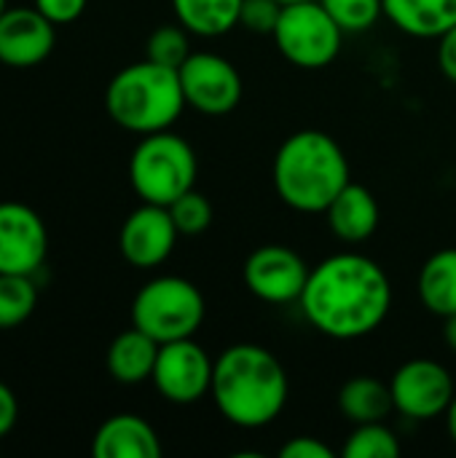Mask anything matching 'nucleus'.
I'll use <instances>...</instances> for the list:
<instances>
[{"label":"nucleus","mask_w":456,"mask_h":458,"mask_svg":"<svg viewBox=\"0 0 456 458\" xmlns=\"http://www.w3.org/2000/svg\"><path fill=\"white\" fill-rule=\"evenodd\" d=\"M384 16L411 38H441L456 24V0H384Z\"/></svg>","instance_id":"nucleus-17"},{"label":"nucleus","mask_w":456,"mask_h":458,"mask_svg":"<svg viewBox=\"0 0 456 458\" xmlns=\"http://www.w3.org/2000/svg\"><path fill=\"white\" fill-rule=\"evenodd\" d=\"M16 419H19V403H16V394L0 381V440L16 427Z\"/></svg>","instance_id":"nucleus-31"},{"label":"nucleus","mask_w":456,"mask_h":458,"mask_svg":"<svg viewBox=\"0 0 456 458\" xmlns=\"http://www.w3.org/2000/svg\"><path fill=\"white\" fill-rule=\"evenodd\" d=\"M395 411L411 421H433L443 416L456 394L452 373L435 360H409L390 381Z\"/></svg>","instance_id":"nucleus-8"},{"label":"nucleus","mask_w":456,"mask_h":458,"mask_svg":"<svg viewBox=\"0 0 456 458\" xmlns=\"http://www.w3.org/2000/svg\"><path fill=\"white\" fill-rule=\"evenodd\" d=\"M443 341L452 352H456V314L443 319Z\"/></svg>","instance_id":"nucleus-32"},{"label":"nucleus","mask_w":456,"mask_h":458,"mask_svg":"<svg viewBox=\"0 0 456 458\" xmlns=\"http://www.w3.org/2000/svg\"><path fill=\"white\" fill-rule=\"evenodd\" d=\"M245 0H172L177 21L199 38H218L239 24Z\"/></svg>","instance_id":"nucleus-21"},{"label":"nucleus","mask_w":456,"mask_h":458,"mask_svg":"<svg viewBox=\"0 0 456 458\" xmlns=\"http://www.w3.org/2000/svg\"><path fill=\"white\" fill-rule=\"evenodd\" d=\"M282 458H333L336 451L317 437H293L280 448Z\"/></svg>","instance_id":"nucleus-29"},{"label":"nucleus","mask_w":456,"mask_h":458,"mask_svg":"<svg viewBox=\"0 0 456 458\" xmlns=\"http://www.w3.org/2000/svg\"><path fill=\"white\" fill-rule=\"evenodd\" d=\"M438 67L456 83V24L438 38Z\"/></svg>","instance_id":"nucleus-30"},{"label":"nucleus","mask_w":456,"mask_h":458,"mask_svg":"<svg viewBox=\"0 0 456 458\" xmlns=\"http://www.w3.org/2000/svg\"><path fill=\"white\" fill-rule=\"evenodd\" d=\"M167 209H169V215H172V220H175V225H177V231L183 236L204 233L210 228V223H212V204L196 188L177 196Z\"/></svg>","instance_id":"nucleus-25"},{"label":"nucleus","mask_w":456,"mask_h":458,"mask_svg":"<svg viewBox=\"0 0 456 458\" xmlns=\"http://www.w3.org/2000/svg\"><path fill=\"white\" fill-rule=\"evenodd\" d=\"M419 301L441 319L456 314V247L438 250L425 260L419 271Z\"/></svg>","instance_id":"nucleus-20"},{"label":"nucleus","mask_w":456,"mask_h":458,"mask_svg":"<svg viewBox=\"0 0 456 458\" xmlns=\"http://www.w3.org/2000/svg\"><path fill=\"white\" fill-rule=\"evenodd\" d=\"M282 3L280 0H245L239 24L253 32V35H274L280 16H282Z\"/></svg>","instance_id":"nucleus-27"},{"label":"nucleus","mask_w":456,"mask_h":458,"mask_svg":"<svg viewBox=\"0 0 456 458\" xmlns=\"http://www.w3.org/2000/svg\"><path fill=\"white\" fill-rule=\"evenodd\" d=\"M159 346H161L159 341H153L148 333L132 325V330H124L108 346V373L118 384H129V386L148 381L156 368Z\"/></svg>","instance_id":"nucleus-18"},{"label":"nucleus","mask_w":456,"mask_h":458,"mask_svg":"<svg viewBox=\"0 0 456 458\" xmlns=\"http://www.w3.org/2000/svg\"><path fill=\"white\" fill-rule=\"evenodd\" d=\"M443 419H446V432H449L452 443L456 445V394L454 400H452V405H449V411L443 413Z\"/></svg>","instance_id":"nucleus-33"},{"label":"nucleus","mask_w":456,"mask_h":458,"mask_svg":"<svg viewBox=\"0 0 456 458\" xmlns=\"http://www.w3.org/2000/svg\"><path fill=\"white\" fill-rule=\"evenodd\" d=\"M298 303L317 333L333 341H357L376 333L390 317L392 282L374 258L339 252L309 271Z\"/></svg>","instance_id":"nucleus-1"},{"label":"nucleus","mask_w":456,"mask_h":458,"mask_svg":"<svg viewBox=\"0 0 456 458\" xmlns=\"http://www.w3.org/2000/svg\"><path fill=\"white\" fill-rule=\"evenodd\" d=\"M400 440L387 427V421L374 424H357L355 432L347 437L341 456L344 458H398L400 456Z\"/></svg>","instance_id":"nucleus-23"},{"label":"nucleus","mask_w":456,"mask_h":458,"mask_svg":"<svg viewBox=\"0 0 456 458\" xmlns=\"http://www.w3.org/2000/svg\"><path fill=\"white\" fill-rule=\"evenodd\" d=\"M204 314L202 290L183 276H156L132 301V325L159 344L194 338Z\"/></svg>","instance_id":"nucleus-6"},{"label":"nucleus","mask_w":456,"mask_h":458,"mask_svg":"<svg viewBox=\"0 0 456 458\" xmlns=\"http://www.w3.org/2000/svg\"><path fill=\"white\" fill-rule=\"evenodd\" d=\"M91 456L159 458L161 456V440L145 419H140L134 413H118L99 424V429L91 440Z\"/></svg>","instance_id":"nucleus-15"},{"label":"nucleus","mask_w":456,"mask_h":458,"mask_svg":"<svg viewBox=\"0 0 456 458\" xmlns=\"http://www.w3.org/2000/svg\"><path fill=\"white\" fill-rule=\"evenodd\" d=\"M196 174L199 164L194 148L169 129L145 134L129 158V182L145 204L169 207L194 188Z\"/></svg>","instance_id":"nucleus-5"},{"label":"nucleus","mask_w":456,"mask_h":458,"mask_svg":"<svg viewBox=\"0 0 456 458\" xmlns=\"http://www.w3.org/2000/svg\"><path fill=\"white\" fill-rule=\"evenodd\" d=\"M271 180L277 196L290 209L325 215L331 201L349 182V161L328 131L301 129L280 145Z\"/></svg>","instance_id":"nucleus-3"},{"label":"nucleus","mask_w":456,"mask_h":458,"mask_svg":"<svg viewBox=\"0 0 456 458\" xmlns=\"http://www.w3.org/2000/svg\"><path fill=\"white\" fill-rule=\"evenodd\" d=\"M56 24L35 5H13L0 13V62L8 67H35L54 51Z\"/></svg>","instance_id":"nucleus-14"},{"label":"nucleus","mask_w":456,"mask_h":458,"mask_svg":"<svg viewBox=\"0 0 456 458\" xmlns=\"http://www.w3.org/2000/svg\"><path fill=\"white\" fill-rule=\"evenodd\" d=\"M306 260L282 244L258 247L245 263V284L247 290L271 306H285L301 301V293L309 279Z\"/></svg>","instance_id":"nucleus-11"},{"label":"nucleus","mask_w":456,"mask_h":458,"mask_svg":"<svg viewBox=\"0 0 456 458\" xmlns=\"http://www.w3.org/2000/svg\"><path fill=\"white\" fill-rule=\"evenodd\" d=\"M48 252L40 215L22 201H0V274L35 276Z\"/></svg>","instance_id":"nucleus-12"},{"label":"nucleus","mask_w":456,"mask_h":458,"mask_svg":"<svg viewBox=\"0 0 456 458\" xmlns=\"http://www.w3.org/2000/svg\"><path fill=\"white\" fill-rule=\"evenodd\" d=\"M5 8H8V5H5V0H0V13H3Z\"/></svg>","instance_id":"nucleus-35"},{"label":"nucleus","mask_w":456,"mask_h":458,"mask_svg":"<svg viewBox=\"0 0 456 458\" xmlns=\"http://www.w3.org/2000/svg\"><path fill=\"white\" fill-rule=\"evenodd\" d=\"M180 231L161 204H145L137 207L121 225L118 233V250L124 260L134 268H156L161 266L177 242Z\"/></svg>","instance_id":"nucleus-13"},{"label":"nucleus","mask_w":456,"mask_h":458,"mask_svg":"<svg viewBox=\"0 0 456 458\" xmlns=\"http://www.w3.org/2000/svg\"><path fill=\"white\" fill-rule=\"evenodd\" d=\"M210 394L228 424L263 429L282 416L290 384L274 352L258 344H234L215 360Z\"/></svg>","instance_id":"nucleus-2"},{"label":"nucleus","mask_w":456,"mask_h":458,"mask_svg":"<svg viewBox=\"0 0 456 458\" xmlns=\"http://www.w3.org/2000/svg\"><path fill=\"white\" fill-rule=\"evenodd\" d=\"M185 105L204 115H226L242 102L239 70L218 54L194 51L177 70Z\"/></svg>","instance_id":"nucleus-9"},{"label":"nucleus","mask_w":456,"mask_h":458,"mask_svg":"<svg viewBox=\"0 0 456 458\" xmlns=\"http://www.w3.org/2000/svg\"><path fill=\"white\" fill-rule=\"evenodd\" d=\"M86 3L89 0H35V8L54 24H70L83 13Z\"/></svg>","instance_id":"nucleus-28"},{"label":"nucleus","mask_w":456,"mask_h":458,"mask_svg":"<svg viewBox=\"0 0 456 458\" xmlns=\"http://www.w3.org/2000/svg\"><path fill=\"white\" fill-rule=\"evenodd\" d=\"M344 32H363L384 13V0H320Z\"/></svg>","instance_id":"nucleus-26"},{"label":"nucleus","mask_w":456,"mask_h":458,"mask_svg":"<svg viewBox=\"0 0 456 458\" xmlns=\"http://www.w3.org/2000/svg\"><path fill=\"white\" fill-rule=\"evenodd\" d=\"M108 115L126 131H167L185 107L180 75L172 67L142 59L113 75L105 91Z\"/></svg>","instance_id":"nucleus-4"},{"label":"nucleus","mask_w":456,"mask_h":458,"mask_svg":"<svg viewBox=\"0 0 456 458\" xmlns=\"http://www.w3.org/2000/svg\"><path fill=\"white\" fill-rule=\"evenodd\" d=\"M344 35L347 32L336 24V19L325 11L320 0H304L282 8L280 24L271 38L290 64L320 70L339 56Z\"/></svg>","instance_id":"nucleus-7"},{"label":"nucleus","mask_w":456,"mask_h":458,"mask_svg":"<svg viewBox=\"0 0 456 458\" xmlns=\"http://www.w3.org/2000/svg\"><path fill=\"white\" fill-rule=\"evenodd\" d=\"M339 411L347 421L357 424H374V421H387L390 413L395 411L390 384L371 378V376H357L349 378L339 389Z\"/></svg>","instance_id":"nucleus-19"},{"label":"nucleus","mask_w":456,"mask_h":458,"mask_svg":"<svg viewBox=\"0 0 456 458\" xmlns=\"http://www.w3.org/2000/svg\"><path fill=\"white\" fill-rule=\"evenodd\" d=\"M38 306V290L32 276L0 274V330L24 325Z\"/></svg>","instance_id":"nucleus-22"},{"label":"nucleus","mask_w":456,"mask_h":458,"mask_svg":"<svg viewBox=\"0 0 456 458\" xmlns=\"http://www.w3.org/2000/svg\"><path fill=\"white\" fill-rule=\"evenodd\" d=\"M212 368L215 362L194 338H180L159 346L151 381L167 403L191 405L210 394Z\"/></svg>","instance_id":"nucleus-10"},{"label":"nucleus","mask_w":456,"mask_h":458,"mask_svg":"<svg viewBox=\"0 0 456 458\" xmlns=\"http://www.w3.org/2000/svg\"><path fill=\"white\" fill-rule=\"evenodd\" d=\"M328 225L331 231L349 244H360L366 239H371L379 228V204L376 196L357 182H347L341 188V193L331 201V207L325 209Z\"/></svg>","instance_id":"nucleus-16"},{"label":"nucleus","mask_w":456,"mask_h":458,"mask_svg":"<svg viewBox=\"0 0 456 458\" xmlns=\"http://www.w3.org/2000/svg\"><path fill=\"white\" fill-rule=\"evenodd\" d=\"M282 5H290V3H304V0H280Z\"/></svg>","instance_id":"nucleus-34"},{"label":"nucleus","mask_w":456,"mask_h":458,"mask_svg":"<svg viewBox=\"0 0 456 458\" xmlns=\"http://www.w3.org/2000/svg\"><path fill=\"white\" fill-rule=\"evenodd\" d=\"M191 40H188V30L177 21V24H161L148 35L145 43V59L180 70V64L191 56Z\"/></svg>","instance_id":"nucleus-24"}]
</instances>
